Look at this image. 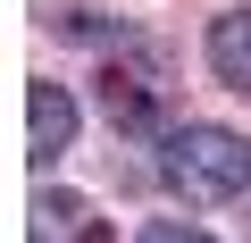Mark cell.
<instances>
[{
    "label": "cell",
    "mask_w": 251,
    "mask_h": 243,
    "mask_svg": "<svg viewBox=\"0 0 251 243\" xmlns=\"http://www.w3.org/2000/svg\"><path fill=\"white\" fill-rule=\"evenodd\" d=\"M159 185L193 210H218V201H243L251 193V143L234 126H201V117H184V126L159 135Z\"/></svg>",
    "instance_id": "1"
},
{
    "label": "cell",
    "mask_w": 251,
    "mask_h": 243,
    "mask_svg": "<svg viewBox=\"0 0 251 243\" xmlns=\"http://www.w3.org/2000/svg\"><path fill=\"white\" fill-rule=\"evenodd\" d=\"M134 51V42H126ZM109 59L100 67V109H109V126L117 135H168V76H159V59L143 51V59Z\"/></svg>",
    "instance_id": "2"
},
{
    "label": "cell",
    "mask_w": 251,
    "mask_h": 243,
    "mask_svg": "<svg viewBox=\"0 0 251 243\" xmlns=\"http://www.w3.org/2000/svg\"><path fill=\"white\" fill-rule=\"evenodd\" d=\"M75 151V92L67 84H34V168H59Z\"/></svg>",
    "instance_id": "3"
},
{
    "label": "cell",
    "mask_w": 251,
    "mask_h": 243,
    "mask_svg": "<svg viewBox=\"0 0 251 243\" xmlns=\"http://www.w3.org/2000/svg\"><path fill=\"white\" fill-rule=\"evenodd\" d=\"M209 67L226 92H251V9H226L209 26Z\"/></svg>",
    "instance_id": "5"
},
{
    "label": "cell",
    "mask_w": 251,
    "mask_h": 243,
    "mask_svg": "<svg viewBox=\"0 0 251 243\" xmlns=\"http://www.w3.org/2000/svg\"><path fill=\"white\" fill-rule=\"evenodd\" d=\"M134 243H209V235H201V226H184V218H151Z\"/></svg>",
    "instance_id": "6"
},
{
    "label": "cell",
    "mask_w": 251,
    "mask_h": 243,
    "mask_svg": "<svg viewBox=\"0 0 251 243\" xmlns=\"http://www.w3.org/2000/svg\"><path fill=\"white\" fill-rule=\"evenodd\" d=\"M34 243H109V218L84 193H42L34 201Z\"/></svg>",
    "instance_id": "4"
}]
</instances>
